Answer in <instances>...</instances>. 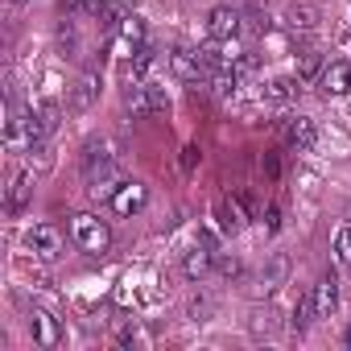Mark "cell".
Listing matches in <instances>:
<instances>
[{"label":"cell","mask_w":351,"mask_h":351,"mask_svg":"<svg viewBox=\"0 0 351 351\" xmlns=\"http://www.w3.org/2000/svg\"><path fill=\"white\" fill-rule=\"evenodd\" d=\"M244 17L236 13V9H211V17H207V34L211 38H219V42H232L244 25H240Z\"/></svg>","instance_id":"cell-7"},{"label":"cell","mask_w":351,"mask_h":351,"mask_svg":"<svg viewBox=\"0 0 351 351\" xmlns=\"http://www.w3.org/2000/svg\"><path fill=\"white\" fill-rule=\"evenodd\" d=\"M347 347H351V326H347Z\"/></svg>","instance_id":"cell-28"},{"label":"cell","mask_w":351,"mask_h":351,"mask_svg":"<svg viewBox=\"0 0 351 351\" xmlns=\"http://www.w3.org/2000/svg\"><path fill=\"white\" fill-rule=\"evenodd\" d=\"M195 165H199V145H186V149H182V169L191 173Z\"/></svg>","instance_id":"cell-25"},{"label":"cell","mask_w":351,"mask_h":351,"mask_svg":"<svg viewBox=\"0 0 351 351\" xmlns=\"http://www.w3.org/2000/svg\"><path fill=\"white\" fill-rule=\"evenodd\" d=\"M298 83H302V79H273V83L265 87V99H269V104H293V99H298Z\"/></svg>","instance_id":"cell-14"},{"label":"cell","mask_w":351,"mask_h":351,"mask_svg":"<svg viewBox=\"0 0 351 351\" xmlns=\"http://www.w3.org/2000/svg\"><path fill=\"white\" fill-rule=\"evenodd\" d=\"M310 298H314V314H318V318H330V310L339 306V281H335V277H322V281L310 289Z\"/></svg>","instance_id":"cell-10"},{"label":"cell","mask_w":351,"mask_h":351,"mask_svg":"<svg viewBox=\"0 0 351 351\" xmlns=\"http://www.w3.org/2000/svg\"><path fill=\"white\" fill-rule=\"evenodd\" d=\"M215 248H207V244H199V248H191L186 252V261H182V269H186V277L191 281H203L207 273H211V265H215Z\"/></svg>","instance_id":"cell-9"},{"label":"cell","mask_w":351,"mask_h":351,"mask_svg":"<svg viewBox=\"0 0 351 351\" xmlns=\"http://www.w3.org/2000/svg\"><path fill=\"white\" fill-rule=\"evenodd\" d=\"M29 335H34V343H38V347H46V351L62 343L58 318H54V314H46V310H29Z\"/></svg>","instance_id":"cell-5"},{"label":"cell","mask_w":351,"mask_h":351,"mask_svg":"<svg viewBox=\"0 0 351 351\" xmlns=\"http://www.w3.org/2000/svg\"><path fill=\"white\" fill-rule=\"evenodd\" d=\"M285 141H289L298 153L314 149V141H318V128H314V120H310V116H293V120L285 124Z\"/></svg>","instance_id":"cell-8"},{"label":"cell","mask_w":351,"mask_h":351,"mask_svg":"<svg viewBox=\"0 0 351 351\" xmlns=\"http://www.w3.org/2000/svg\"><path fill=\"white\" fill-rule=\"evenodd\" d=\"M219 273H223V277H236V273H240V261H228V256H223V261H219Z\"/></svg>","instance_id":"cell-27"},{"label":"cell","mask_w":351,"mask_h":351,"mask_svg":"<svg viewBox=\"0 0 351 351\" xmlns=\"http://www.w3.org/2000/svg\"><path fill=\"white\" fill-rule=\"evenodd\" d=\"M322 71H326V62H322V54H318V50H306V54L298 58V79H302V83L322 79Z\"/></svg>","instance_id":"cell-16"},{"label":"cell","mask_w":351,"mask_h":351,"mask_svg":"<svg viewBox=\"0 0 351 351\" xmlns=\"http://www.w3.org/2000/svg\"><path fill=\"white\" fill-rule=\"evenodd\" d=\"M314 318H318V314H314V298H310V293H302V298H298V306H293V330H306Z\"/></svg>","instance_id":"cell-20"},{"label":"cell","mask_w":351,"mask_h":351,"mask_svg":"<svg viewBox=\"0 0 351 351\" xmlns=\"http://www.w3.org/2000/svg\"><path fill=\"white\" fill-rule=\"evenodd\" d=\"M153 62H157V54H153L149 46H136V54H132V62H128V75H132V83H141V79L153 71Z\"/></svg>","instance_id":"cell-18"},{"label":"cell","mask_w":351,"mask_h":351,"mask_svg":"<svg viewBox=\"0 0 351 351\" xmlns=\"http://www.w3.org/2000/svg\"><path fill=\"white\" fill-rule=\"evenodd\" d=\"M120 38L145 46V21H141V17H120Z\"/></svg>","instance_id":"cell-21"},{"label":"cell","mask_w":351,"mask_h":351,"mask_svg":"<svg viewBox=\"0 0 351 351\" xmlns=\"http://www.w3.org/2000/svg\"><path fill=\"white\" fill-rule=\"evenodd\" d=\"M265 223H269V232H277V228H281V211L269 207V211H265Z\"/></svg>","instance_id":"cell-26"},{"label":"cell","mask_w":351,"mask_h":351,"mask_svg":"<svg viewBox=\"0 0 351 351\" xmlns=\"http://www.w3.org/2000/svg\"><path fill=\"white\" fill-rule=\"evenodd\" d=\"M108 203H112V211H116V215L132 219V215H141V211H145V203H149V186H145V182H120V186H116V195H112Z\"/></svg>","instance_id":"cell-3"},{"label":"cell","mask_w":351,"mask_h":351,"mask_svg":"<svg viewBox=\"0 0 351 351\" xmlns=\"http://www.w3.org/2000/svg\"><path fill=\"white\" fill-rule=\"evenodd\" d=\"M29 195H34V178L29 173H17V182H13V191H9V211H21L25 203H29Z\"/></svg>","instance_id":"cell-17"},{"label":"cell","mask_w":351,"mask_h":351,"mask_svg":"<svg viewBox=\"0 0 351 351\" xmlns=\"http://www.w3.org/2000/svg\"><path fill=\"white\" fill-rule=\"evenodd\" d=\"M165 95L157 91V87H145V83H132L128 91H124V112L128 116H149V112H165Z\"/></svg>","instance_id":"cell-2"},{"label":"cell","mask_w":351,"mask_h":351,"mask_svg":"<svg viewBox=\"0 0 351 351\" xmlns=\"http://www.w3.org/2000/svg\"><path fill=\"white\" fill-rule=\"evenodd\" d=\"M66 13H83V17H104L108 0H62V17Z\"/></svg>","instance_id":"cell-19"},{"label":"cell","mask_w":351,"mask_h":351,"mask_svg":"<svg viewBox=\"0 0 351 351\" xmlns=\"http://www.w3.org/2000/svg\"><path fill=\"white\" fill-rule=\"evenodd\" d=\"M71 240H75L83 252L99 256V252H108V244H112V228H108L104 219H95V215H75V219H71Z\"/></svg>","instance_id":"cell-1"},{"label":"cell","mask_w":351,"mask_h":351,"mask_svg":"<svg viewBox=\"0 0 351 351\" xmlns=\"http://www.w3.org/2000/svg\"><path fill=\"white\" fill-rule=\"evenodd\" d=\"M25 248H29L34 256H42V261H54V256L62 252V232H58L54 223H34V228L25 232Z\"/></svg>","instance_id":"cell-4"},{"label":"cell","mask_w":351,"mask_h":351,"mask_svg":"<svg viewBox=\"0 0 351 351\" xmlns=\"http://www.w3.org/2000/svg\"><path fill=\"white\" fill-rule=\"evenodd\" d=\"M285 21H289V29H293V34H298V29L306 34V29H314V25H318V9H314V5H293V9L285 13Z\"/></svg>","instance_id":"cell-15"},{"label":"cell","mask_w":351,"mask_h":351,"mask_svg":"<svg viewBox=\"0 0 351 351\" xmlns=\"http://www.w3.org/2000/svg\"><path fill=\"white\" fill-rule=\"evenodd\" d=\"M318 83H322L326 95H347L351 91V62H330Z\"/></svg>","instance_id":"cell-11"},{"label":"cell","mask_w":351,"mask_h":351,"mask_svg":"<svg viewBox=\"0 0 351 351\" xmlns=\"http://www.w3.org/2000/svg\"><path fill=\"white\" fill-rule=\"evenodd\" d=\"M223 228H228V232H240V228H244V215H240V203H228V207H223Z\"/></svg>","instance_id":"cell-23"},{"label":"cell","mask_w":351,"mask_h":351,"mask_svg":"<svg viewBox=\"0 0 351 351\" xmlns=\"http://www.w3.org/2000/svg\"><path fill=\"white\" fill-rule=\"evenodd\" d=\"M95 95H99V75H95V71H87V75L75 83V91H71V108H87Z\"/></svg>","instance_id":"cell-13"},{"label":"cell","mask_w":351,"mask_h":351,"mask_svg":"<svg viewBox=\"0 0 351 351\" xmlns=\"http://www.w3.org/2000/svg\"><path fill=\"white\" fill-rule=\"evenodd\" d=\"M285 273H289V261H285V256H273V261H269V269L256 277V289H261V293H273V289L285 281Z\"/></svg>","instance_id":"cell-12"},{"label":"cell","mask_w":351,"mask_h":351,"mask_svg":"<svg viewBox=\"0 0 351 351\" xmlns=\"http://www.w3.org/2000/svg\"><path fill=\"white\" fill-rule=\"evenodd\" d=\"M335 256H339V265H351V228H339V236H335Z\"/></svg>","instance_id":"cell-22"},{"label":"cell","mask_w":351,"mask_h":351,"mask_svg":"<svg viewBox=\"0 0 351 351\" xmlns=\"http://www.w3.org/2000/svg\"><path fill=\"white\" fill-rule=\"evenodd\" d=\"M169 71L178 75V79H186V83H199L203 75H207V66H203V58H199V50H169Z\"/></svg>","instance_id":"cell-6"},{"label":"cell","mask_w":351,"mask_h":351,"mask_svg":"<svg viewBox=\"0 0 351 351\" xmlns=\"http://www.w3.org/2000/svg\"><path fill=\"white\" fill-rule=\"evenodd\" d=\"M58 46H62V50H75V29H71L66 21L58 25Z\"/></svg>","instance_id":"cell-24"}]
</instances>
